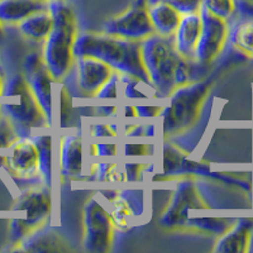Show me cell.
Returning a JSON list of instances; mask_svg holds the SVG:
<instances>
[{"label":"cell","mask_w":253,"mask_h":253,"mask_svg":"<svg viewBox=\"0 0 253 253\" xmlns=\"http://www.w3.org/2000/svg\"><path fill=\"white\" fill-rule=\"evenodd\" d=\"M142 62L156 98H169L173 90L193 81L191 61L182 57L175 47L172 37L153 33L142 41Z\"/></svg>","instance_id":"1"},{"label":"cell","mask_w":253,"mask_h":253,"mask_svg":"<svg viewBox=\"0 0 253 253\" xmlns=\"http://www.w3.org/2000/svg\"><path fill=\"white\" fill-rule=\"evenodd\" d=\"M142 42L115 37L107 33L83 32L78 33L74 46L75 57L89 56L107 63L114 71L139 79L153 87L142 62Z\"/></svg>","instance_id":"2"},{"label":"cell","mask_w":253,"mask_h":253,"mask_svg":"<svg viewBox=\"0 0 253 253\" xmlns=\"http://www.w3.org/2000/svg\"><path fill=\"white\" fill-rule=\"evenodd\" d=\"M48 10L53 24L44 40L42 58L53 80L61 81L69 75L75 62L74 46L78 37V22L71 6L63 0L49 1Z\"/></svg>","instance_id":"3"},{"label":"cell","mask_w":253,"mask_h":253,"mask_svg":"<svg viewBox=\"0 0 253 253\" xmlns=\"http://www.w3.org/2000/svg\"><path fill=\"white\" fill-rule=\"evenodd\" d=\"M213 85L211 79L191 81L173 90L169 96L170 104L162 108L158 117L162 118L165 135H176L186 132L198 121L200 110Z\"/></svg>","instance_id":"4"},{"label":"cell","mask_w":253,"mask_h":253,"mask_svg":"<svg viewBox=\"0 0 253 253\" xmlns=\"http://www.w3.org/2000/svg\"><path fill=\"white\" fill-rule=\"evenodd\" d=\"M3 96L19 99L18 103L0 104V109L10 119L19 137H29L32 129L51 126L23 75H15L6 81Z\"/></svg>","instance_id":"5"},{"label":"cell","mask_w":253,"mask_h":253,"mask_svg":"<svg viewBox=\"0 0 253 253\" xmlns=\"http://www.w3.org/2000/svg\"><path fill=\"white\" fill-rule=\"evenodd\" d=\"M13 210L27 211V218L13 219L9 225V241L15 246L33 230L47 224L52 210L49 186L29 187L15 199Z\"/></svg>","instance_id":"6"},{"label":"cell","mask_w":253,"mask_h":253,"mask_svg":"<svg viewBox=\"0 0 253 253\" xmlns=\"http://www.w3.org/2000/svg\"><path fill=\"white\" fill-rule=\"evenodd\" d=\"M114 223L109 210L92 195L84 209V247L91 253H107L113 245Z\"/></svg>","instance_id":"7"},{"label":"cell","mask_w":253,"mask_h":253,"mask_svg":"<svg viewBox=\"0 0 253 253\" xmlns=\"http://www.w3.org/2000/svg\"><path fill=\"white\" fill-rule=\"evenodd\" d=\"M198 185L193 178H182L176 184L169 205L164 210L160 224L167 229H184L190 209H208Z\"/></svg>","instance_id":"8"},{"label":"cell","mask_w":253,"mask_h":253,"mask_svg":"<svg viewBox=\"0 0 253 253\" xmlns=\"http://www.w3.org/2000/svg\"><path fill=\"white\" fill-rule=\"evenodd\" d=\"M103 32L115 37L142 42L155 33L147 0H134L121 14L107 20L103 26Z\"/></svg>","instance_id":"9"},{"label":"cell","mask_w":253,"mask_h":253,"mask_svg":"<svg viewBox=\"0 0 253 253\" xmlns=\"http://www.w3.org/2000/svg\"><path fill=\"white\" fill-rule=\"evenodd\" d=\"M202 31L199 36L194 60L200 65H209L215 61L224 49L229 35L228 22L200 9Z\"/></svg>","instance_id":"10"},{"label":"cell","mask_w":253,"mask_h":253,"mask_svg":"<svg viewBox=\"0 0 253 253\" xmlns=\"http://www.w3.org/2000/svg\"><path fill=\"white\" fill-rule=\"evenodd\" d=\"M101 196L110 203L109 213L115 229H130L143 215L144 196L142 190H107L101 191Z\"/></svg>","instance_id":"11"},{"label":"cell","mask_w":253,"mask_h":253,"mask_svg":"<svg viewBox=\"0 0 253 253\" xmlns=\"http://www.w3.org/2000/svg\"><path fill=\"white\" fill-rule=\"evenodd\" d=\"M23 76L32 94L35 95L38 105L46 115L48 123H52V78L42 56L31 53L24 58Z\"/></svg>","instance_id":"12"},{"label":"cell","mask_w":253,"mask_h":253,"mask_svg":"<svg viewBox=\"0 0 253 253\" xmlns=\"http://www.w3.org/2000/svg\"><path fill=\"white\" fill-rule=\"evenodd\" d=\"M198 175L205 176L220 180L228 184H236L239 186L245 187V184L238 182L237 178L228 177L221 173L211 172L208 165L200 164V162L189 160L187 152L180 150L177 146L172 143H165L164 146V175L166 176H177V175Z\"/></svg>","instance_id":"13"},{"label":"cell","mask_w":253,"mask_h":253,"mask_svg":"<svg viewBox=\"0 0 253 253\" xmlns=\"http://www.w3.org/2000/svg\"><path fill=\"white\" fill-rule=\"evenodd\" d=\"M70 71L75 74L74 81L78 87L79 96H96L114 70L98 58L80 56L75 57V62Z\"/></svg>","instance_id":"14"},{"label":"cell","mask_w":253,"mask_h":253,"mask_svg":"<svg viewBox=\"0 0 253 253\" xmlns=\"http://www.w3.org/2000/svg\"><path fill=\"white\" fill-rule=\"evenodd\" d=\"M9 150L10 153L5 158V165L13 175L23 180L38 175V152L33 138L20 137Z\"/></svg>","instance_id":"15"},{"label":"cell","mask_w":253,"mask_h":253,"mask_svg":"<svg viewBox=\"0 0 253 253\" xmlns=\"http://www.w3.org/2000/svg\"><path fill=\"white\" fill-rule=\"evenodd\" d=\"M253 242V220L238 219L220 234L214 247L215 253L250 252Z\"/></svg>","instance_id":"16"},{"label":"cell","mask_w":253,"mask_h":253,"mask_svg":"<svg viewBox=\"0 0 253 253\" xmlns=\"http://www.w3.org/2000/svg\"><path fill=\"white\" fill-rule=\"evenodd\" d=\"M12 251L33 253L66 252L69 251V247L66 245V241L56 230L47 228L46 224L24 237L19 243L13 246Z\"/></svg>","instance_id":"17"},{"label":"cell","mask_w":253,"mask_h":253,"mask_svg":"<svg viewBox=\"0 0 253 253\" xmlns=\"http://www.w3.org/2000/svg\"><path fill=\"white\" fill-rule=\"evenodd\" d=\"M202 31V17L200 13L182 15L180 24L173 35V42L178 53L190 61L194 60L195 48L199 36Z\"/></svg>","instance_id":"18"},{"label":"cell","mask_w":253,"mask_h":253,"mask_svg":"<svg viewBox=\"0 0 253 253\" xmlns=\"http://www.w3.org/2000/svg\"><path fill=\"white\" fill-rule=\"evenodd\" d=\"M148 14L155 33L162 37H172L182 17L162 0H148Z\"/></svg>","instance_id":"19"},{"label":"cell","mask_w":253,"mask_h":253,"mask_svg":"<svg viewBox=\"0 0 253 253\" xmlns=\"http://www.w3.org/2000/svg\"><path fill=\"white\" fill-rule=\"evenodd\" d=\"M44 0H0V23L19 24L29 15L48 9Z\"/></svg>","instance_id":"20"},{"label":"cell","mask_w":253,"mask_h":253,"mask_svg":"<svg viewBox=\"0 0 253 253\" xmlns=\"http://www.w3.org/2000/svg\"><path fill=\"white\" fill-rule=\"evenodd\" d=\"M61 176L76 177L83 170V144L78 135H65L61 139Z\"/></svg>","instance_id":"21"},{"label":"cell","mask_w":253,"mask_h":253,"mask_svg":"<svg viewBox=\"0 0 253 253\" xmlns=\"http://www.w3.org/2000/svg\"><path fill=\"white\" fill-rule=\"evenodd\" d=\"M53 19L49 10H41L29 15L18 24L19 32L26 38L32 41H44L52 29Z\"/></svg>","instance_id":"22"},{"label":"cell","mask_w":253,"mask_h":253,"mask_svg":"<svg viewBox=\"0 0 253 253\" xmlns=\"http://www.w3.org/2000/svg\"><path fill=\"white\" fill-rule=\"evenodd\" d=\"M228 41L236 51L253 60V18L237 23L229 31Z\"/></svg>","instance_id":"23"},{"label":"cell","mask_w":253,"mask_h":253,"mask_svg":"<svg viewBox=\"0 0 253 253\" xmlns=\"http://www.w3.org/2000/svg\"><path fill=\"white\" fill-rule=\"evenodd\" d=\"M38 152V175L44 185L51 187L52 182V138L49 135L33 137Z\"/></svg>","instance_id":"24"},{"label":"cell","mask_w":253,"mask_h":253,"mask_svg":"<svg viewBox=\"0 0 253 253\" xmlns=\"http://www.w3.org/2000/svg\"><path fill=\"white\" fill-rule=\"evenodd\" d=\"M230 223L227 219L219 218H190L187 219L184 229L196 230L207 234H216L220 236L230 227Z\"/></svg>","instance_id":"25"},{"label":"cell","mask_w":253,"mask_h":253,"mask_svg":"<svg viewBox=\"0 0 253 253\" xmlns=\"http://www.w3.org/2000/svg\"><path fill=\"white\" fill-rule=\"evenodd\" d=\"M89 180L103 182H124L126 173L113 162H95L91 165V176Z\"/></svg>","instance_id":"26"},{"label":"cell","mask_w":253,"mask_h":253,"mask_svg":"<svg viewBox=\"0 0 253 253\" xmlns=\"http://www.w3.org/2000/svg\"><path fill=\"white\" fill-rule=\"evenodd\" d=\"M202 8L220 19L229 20L238 9L236 0H203Z\"/></svg>","instance_id":"27"},{"label":"cell","mask_w":253,"mask_h":253,"mask_svg":"<svg viewBox=\"0 0 253 253\" xmlns=\"http://www.w3.org/2000/svg\"><path fill=\"white\" fill-rule=\"evenodd\" d=\"M20 138L10 119L0 109V148H9Z\"/></svg>","instance_id":"28"},{"label":"cell","mask_w":253,"mask_h":253,"mask_svg":"<svg viewBox=\"0 0 253 253\" xmlns=\"http://www.w3.org/2000/svg\"><path fill=\"white\" fill-rule=\"evenodd\" d=\"M119 80L122 81V89H123V94L126 98L128 99H147L148 95L144 94L139 86L141 85H146L142 83L139 79L134 78L130 75H124V74H119ZM148 86V85H147Z\"/></svg>","instance_id":"29"},{"label":"cell","mask_w":253,"mask_h":253,"mask_svg":"<svg viewBox=\"0 0 253 253\" xmlns=\"http://www.w3.org/2000/svg\"><path fill=\"white\" fill-rule=\"evenodd\" d=\"M162 1L172 6L181 15L199 13L203 3V0H162Z\"/></svg>","instance_id":"30"},{"label":"cell","mask_w":253,"mask_h":253,"mask_svg":"<svg viewBox=\"0 0 253 253\" xmlns=\"http://www.w3.org/2000/svg\"><path fill=\"white\" fill-rule=\"evenodd\" d=\"M118 81L119 72L114 71L108 81L104 84L100 90L96 94V98L99 99H115L118 98Z\"/></svg>","instance_id":"31"},{"label":"cell","mask_w":253,"mask_h":253,"mask_svg":"<svg viewBox=\"0 0 253 253\" xmlns=\"http://www.w3.org/2000/svg\"><path fill=\"white\" fill-rule=\"evenodd\" d=\"M91 134L96 138L101 137H115L118 134V129L114 124H94L91 126Z\"/></svg>","instance_id":"32"},{"label":"cell","mask_w":253,"mask_h":253,"mask_svg":"<svg viewBox=\"0 0 253 253\" xmlns=\"http://www.w3.org/2000/svg\"><path fill=\"white\" fill-rule=\"evenodd\" d=\"M124 173H126V181H138L142 178L144 165L142 164H124Z\"/></svg>","instance_id":"33"},{"label":"cell","mask_w":253,"mask_h":253,"mask_svg":"<svg viewBox=\"0 0 253 253\" xmlns=\"http://www.w3.org/2000/svg\"><path fill=\"white\" fill-rule=\"evenodd\" d=\"M126 137H153L155 135V126H134L126 130Z\"/></svg>","instance_id":"34"},{"label":"cell","mask_w":253,"mask_h":253,"mask_svg":"<svg viewBox=\"0 0 253 253\" xmlns=\"http://www.w3.org/2000/svg\"><path fill=\"white\" fill-rule=\"evenodd\" d=\"M92 156L96 157H112L117 155V146L115 144L107 143H96L92 146Z\"/></svg>","instance_id":"35"},{"label":"cell","mask_w":253,"mask_h":253,"mask_svg":"<svg viewBox=\"0 0 253 253\" xmlns=\"http://www.w3.org/2000/svg\"><path fill=\"white\" fill-rule=\"evenodd\" d=\"M152 150L151 146L146 144L134 143V144H126L124 146V155L126 156H147L150 155L148 151Z\"/></svg>","instance_id":"36"},{"label":"cell","mask_w":253,"mask_h":253,"mask_svg":"<svg viewBox=\"0 0 253 253\" xmlns=\"http://www.w3.org/2000/svg\"><path fill=\"white\" fill-rule=\"evenodd\" d=\"M137 110V115L141 118H152V117H158L161 113L162 108L160 107H135Z\"/></svg>","instance_id":"37"},{"label":"cell","mask_w":253,"mask_h":253,"mask_svg":"<svg viewBox=\"0 0 253 253\" xmlns=\"http://www.w3.org/2000/svg\"><path fill=\"white\" fill-rule=\"evenodd\" d=\"M238 9L242 14H245L247 18H253V1L250 0H242L238 4Z\"/></svg>","instance_id":"38"},{"label":"cell","mask_w":253,"mask_h":253,"mask_svg":"<svg viewBox=\"0 0 253 253\" xmlns=\"http://www.w3.org/2000/svg\"><path fill=\"white\" fill-rule=\"evenodd\" d=\"M124 115L126 117H138L135 107H126L124 108Z\"/></svg>","instance_id":"39"},{"label":"cell","mask_w":253,"mask_h":253,"mask_svg":"<svg viewBox=\"0 0 253 253\" xmlns=\"http://www.w3.org/2000/svg\"><path fill=\"white\" fill-rule=\"evenodd\" d=\"M5 80H4V76H3V72L0 70V96H3L4 94V89H5Z\"/></svg>","instance_id":"40"},{"label":"cell","mask_w":253,"mask_h":253,"mask_svg":"<svg viewBox=\"0 0 253 253\" xmlns=\"http://www.w3.org/2000/svg\"><path fill=\"white\" fill-rule=\"evenodd\" d=\"M4 37V26L0 23V40Z\"/></svg>","instance_id":"41"},{"label":"cell","mask_w":253,"mask_h":253,"mask_svg":"<svg viewBox=\"0 0 253 253\" xmlns=\"http://www.w3.org/2000/svg\"><path fill=\"white\" fill-rule=\"evenodd\" d=\"M44 1H48L49 3V1H53V0H44Z\"/></svg>","instance_id":"42"}]
</instances>
